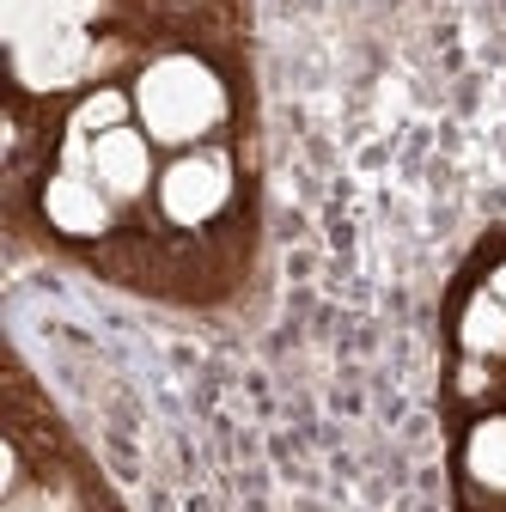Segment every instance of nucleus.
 <instances>
[{
    "label": "nucleus",
    "instance_id": "1",
    "mask_svg": "<svg viewBox=\"0 0 506 512\" xmlns=\"http://www.w3.org/2000/svg\"><path fill=\"white\" fill-rule=\"evenodd\" d=\"M135 122L153 135L159 153H189V147H214V135L232 116V92L220 68L196 49H165L135 74Z\"/></svg>",
    "mask_w": 506,
    "mask_h": 512
},
{
    "label": "nucleus",
    "instance_id": "2",
    "mask_svg": "<svg viewBox=\"0 0 506 512\" xmlns=\"http://www.w3.org/2000/svg\"><path fill=\"white\" fill-rule=\"evenodd\" d=\"M238 196V177H232V153L214 141V147H189V153H171L165 171H159V189H153V208L171 232H202L214 226Z\"/></svg>",
    "mask_w": 506,
    "mask_h": 512
},
{
    "label": "nucleus",
    "instance_id": "3",
    "mask_svg": "<svg viewBox=\"0 0 506 512\" xmlns=\"http://www.w3.org/2000/svg\"><path fill=\"white\" fill-rule=\"evenodd\" d=\"M61 159L86 165L116 208L153 202L159 171H165L159 165V147H153V135H147L141 122H122V128H110V135H98V141H68V153H61Z\"/></svg>",
    "mask_w": 506,
    "mask_h": 512
},
{
    "label": "nucleus",
    "instance_id": "4",
    "mask_svg": "<svg viewBox=\"0 0 506 512\" xmlns=\"http://www.w3.org/2000/svg\"><path fill=\"white\" fill-rule=\"evenodd\" d=\"M37 208H43V220H49V232H61V238H110L116 232V202L98 189V177L86 171V165H74V159H61L49 177H43V189H37Z\"/></svg>",
    "mask_w": 506,
    "mask_h": 512
},
{
    "label": "nucleus",
    "instance_id": "5",
    "mask_svg": "<svg viewBox=\"0 0 506 512\" xmlns=\"http://www.w3.org/2000/svg\"><path fill=\"white\" fill-rule=\"evenodd\" d=\"M458 470H464V488H470L476 500L506 506V409H482V415L464 427Z\"/></svg>",
    "mask_w": 506,
    "mask_h": 512
},
{
    "label": "nucleus",
    "instance_id": "6",
    "mask_svg": "<svg viewBox=\"0 0 506 512\" xmlns=\"http://www.w3.org/2000/svg\"><path fill=\"white\" fill-rule=\"evenodd\" d=\"M452 336H458V354L506 366V305L488 287H470L464 305H458V317H452Z\"/></svg>",
    "mask_w": 506,
    "mask_h": 512
},
{
    "label": "nucleus",
    "instance_id": "7",
    "mask_svg": "<svg viewBox=\"0 0 506 512\" xmlns=\"http://www.w3.org/2000/svg\"><path fill=\"white\" fill-rule=\"evenodd\" d=\"M122 122H135V92L129 86H98V92H86L74 104L68 141H98V135H110V128H122Z\"/></svg>",
    "mask_w": 506,
    "mask_h": 512
},
{
    "label": "nucleus",
    "instance_id": "8",
    "mask_svg": "<svg viewBox=\"0 0 506 512\" xmlns=\"http://www.w3.org/2000/svg\"><path fill=\"white\" fill-rule=\"evenodd\" d=\"M500 391H506V378H500L494 360H470V354L458 360V372H452V397H458V403H470V409L482 415V409H494Z\"/></svg>",
    "mask_w": 506,
    "mask_h": 512
},
{
    "label": "nucleus",
    "instance_id": "9",
    "mask_svg": "<svg viewBox=\"0 0 506 512\" xmlns=\"http://www.w3.org/2000/svg\"><path fill=\"white\" fill-rule=\"evenodd\" d=\"M482 287H488V293H494V299L506 305V256H500V263H494V269L482 275Z\"/></svg>",
    "mask_w": 506,
    "mask_h": 512
}]
</instances>
